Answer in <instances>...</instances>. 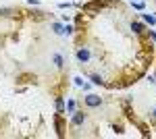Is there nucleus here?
<instances>
[{
	"label": "nucleus",
	"mask_w": 156,
	"mask_h": 139,
	"mask_svg": "<svg viewBox=\"0 0 156 139\" xmlns=\"http://www.w3.org/2000/svg\"><path fill=\"white\" fill-rule=\"evenodd\" d=\"M85 104H87V106H100V104H102V98H98V96H87V98H85Z\"/></svg>",
	"instance_id": "nucleus-1"
},
{
	"label": "nucleus",
	"mask_w": 156,
	"mask_h": 139,
	"mask_svg": "<svg viewBox=\"0 0 156 139\" xmlns=\"http://www.w3.org/2000/svg\"><path fill=\"white\" fill-rule=\"evenodd\" d=\"M77 56H79V60H87V58H90V50H87V48H81V50L77 52Z\"/></svg>",
	"instance_id": "nucleus-2"
},
{
	"label": "nucleus",
	"mask_w": 156,
	"mask_h": 139,
	"mask_svg": "<svg viewBox=\"0 0 156 139\" xmlns=\"http://www.w3.org/2000/svg\"><path fill=\"white\" fill-rule=\"evenodd\" d=\"M83 119H85L83 114H75V116H73V123H75V125H79V123H83Z\"/></svg>",
	"instance_id": "nucleus-3"
},
{
	"label": "nucleus",
	"mask_w": 156,
	"mask_h": 139,
	"mask_svg": "<svg viewBox=\"0 0 156 139\" xmlns=\"http://www.w3.org/2000/svg\"><path fill=\"white\" fill-rule=\"evenodd\" d=\"M131 27H133V29H135V31H138V33H140V31H142V25H140V23H133V25H131Z\"/></svg>",
	"instance_id": "nucleus-4"
},
{
	"label": "nucleus",
	"mask_w": 156,
	"mask_h": 139,
	"mask_svg": "<svg viewBox=\"0 0 156 139\" xmlns=\"http://www.w3.org/2000/svg\"><path fill=\"white\" fill-rule=\"evenodd\" d=\"M54 62H56V64H58V66H60V64H62V58H60V56H58V54H56V56H54Z\"/></svg>",
	"instance_id": "nucleus-5"
},
{
	"label": "nucleus",
	"mask_w": 156,
	"mask_h": 139,
	"mask_svg": "<svg viewBox=\"0 0 156 139\" xmlns=\"http://www.w3.org/2000/svg\"><path fill=\"white\" fill-rule=\"evenodd\" d=\"M92 81H94V83H96V85H100V83H102V79H100V77H96V75H94V77H92Z\"/></svg>",
	"instance_id": "nucleus-6"
},
{
	"label": "nucleus",
	"mask_w": 156,
	"mask_h": 139,
	"mask_svg": "<svg viewBox=\"0 0 156 139\" xmlns=\"http://www.w3.org/2000/svg\"><path fill=\"white\" fill-rule=\"evenodd\" d=\"M154 116H156V110H154Z\"/></svg>",
	"instance_id": "nucleus-7"
}]
</instances>
